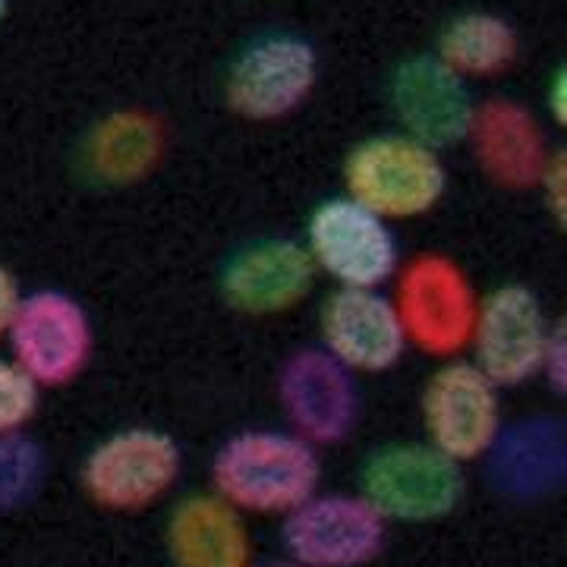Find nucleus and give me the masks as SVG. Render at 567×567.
<instances>
[{
  "label": "nucleus",
  "instance_id": "26",
  "mask_svg": "<svg viewBox=\"0 0 567 567\" xmlns=\"http://www.w3.org/2000/svg\"><path fill=\"white\" fill-rule=\"evenodd\" d=\"M565 92H567V80H565V70H555V76L548 82V114H551V121L565 123Z\"/></svg>",
  "mask_w": 567,
  "mask_h": 567
},
{
  "label": "nucleus",
  "instance_id": "6",
  "mask_svg": "<svg viewBox=\"0 0 567 567\" xmlns=\"http://www.w3.org/2000/svg\"><path fill=\"white\" fill-rule=\"evenodd\" d=\"M183 451L164 429L130 425L104 435L80 466V486L104 511H145L177 486Z\"/></svg>",
  "mask_w": 567,
  "mask_h": 567
},
{
  "label": "nucleus",
  "instance_id": "3",
  "mask_svg": "<svg viewBox=\"0 0 567 567\" xmlns=\"http://www.w3.org/2000/svg\"><path fill=\"white\" fill-rule=\"evenodd\" d=\"M388 297L401 319L406 347L435 360H454L470 347L480 293L457 259L445 252H420L406 259Z\"/></svg>",
  "mask_w": 567,
  "mask_h": 567
},
{
  "label": "nucleus",
  "instance_id": "8",
  "mask_svg": "<svg viewBox=\"0 0 567 567\" xmlns=\"http://www.w3.org/2000/svg\"><path fill=\"white\" fill-rule=\"evenodd\" d=\"M319 82V51L293 32H268L246 41L224 76L227 107L252 123L297 114Z\"/></svg>",
  "mask_w": 567,
  "mask_h": 567
},
{
  "label": "nucleus",
  "instance_id": "20",
  "mask_svg": "<svg viewBox=\"0 0 567 567\" xmlns=\"http://www.w3.org/2000/svg\"><path fill=\"white\" fill-rule=\"evenodd\" d=\"M432 54L461 80H492L514 66L520 39L505 17L488 10H466L442 25Z\"/></svg>",
  "mask_w": 567,
  "mask_h": 567
},
{
  "label": "nucleus",
  "instance_id": "2",
  "mask_svg": "<svg viewBox=\"0 0 567 567\" xmlns=\"http://www.w3.org/2000/svg\"><path fill=\"white\" fill-rule=\"evenodd\" d=\"M344 196L365 205L388 224L429 215L447 193L442 152L404 133H375L360 140L341 164Z\"/></svg>",
  "mask_w": 567,
  "mask_h": 567
},
{
  "label": "nucleus",
  "instance_id": "9",
  "mask_svg": "<svg viewBox=\"0 0 567 567\" xmlns=\"http://www.w3.org/2000/svg\"><path fill=\"white\" fill-rule=\"evenodd\" d=\"M10 360L39 388L76 382L92 363L95 328L85 306L58 287L22 293L7 331Z\"/></svg>",
  "mask_w": 567,
  "mask_h": 567
},
{
  "label": "nucleus",
  "instance_id": "10",
  "mask_svg": "<svg viewBox=\"0 0 567 567\" xmlns=\"http://www.w3.org/2000/svg\"><path fill=\"white\" fill-rule=\"evenodd\" d=\"M281 546L297 567H369L388 546V524L360 492H316L281 517Z\"/></svg>",
  "mask_w": 567,
  "mask_h": 567
},
{
  "label": "nucleus",
  "instance_id": "5",
  "mask_svg": "<svg viewBox=\"0 0 567 567\" xmlns=\"http://www.w3.org/2000/svg\"><path fill=\"white\" fill-rule=\"evenodd\" d=\"M300 244L316 271L347 290H382L404 262L394 224L350 196H331L316 205Z\"/></svg>",
  "mask_w": 567,
  "mask_h": 567
},
{
  "label": "nucleus",
  "instance_id": "1",
  "mask_svg": "<svg viewBox=\"0 0 567 567\" xmlns=\"http://www.w3.org/2000/svg\"><path fill=\"white\" fill-rule=\"evenodd\" d=\"M212 492L240 514L284 517L322 486L319 447L290 429H240L215 451Z\"/></svg>",
  "mask_w": 567,
  "mask_h": 567
},
{
  "label": "nucleus",
  "instance_id": "27",
  "mask_svg": "<svg viewBox=\"0 0 567 567\" xmlns=\"http://www.w3.org/2000/svg\"><path fill=\"white\" fill-rule=\"evenodd\" d=\"M252 567H297V565L284 558V561H268V565H252Z\"/></svg>",
  "mask_w": 567,
  "mask_h": 567
},
{
  "label": "nucleus",
  "instance_id": "17",
  "mask_svg": "<svg viewBox=\"0 0 567 567\" xmlns=\"http://www.w3.org/2000/svg\"><path fill=\"white\" fill-rule=\"evenodd\" d=\"M488 483L514 505H539L558 495L567 476V432L561 420L533 413L505 425L486 454Z\"/></svg>",
  "mask_w": 567,
  "mask_h": 567
},
{
  "label": "nucleus",
  "instance_id": "15",
  "mask_svg": "<svg viewBox=\"0 0 567 567\" xmlns=\"http://www.w3.org/2000/svg\"><path fill=\"white\" fill-rule=\"evenodd\" d=\"M319 341L353 375H382L410 350L385 290L334 287L319 306Z\"/></svg>",
  "mask_w": 567,
  "mask_h": 567
},
{
  "label": "nucleus",
  "instance_id": "23",
  "mask_svg": "<svg viewBox=\"0 0 567 567\" xmlns=\"http://www.w3.org/2000/svg\"><path fill=\"white\" fill-rule=\"evenodd\" d=\"M565 322L558 319L551 328V338H548L546 353H543V365H539V379L546 382L548 391L555 398L565 394V379H567V350H565Z\"/></svg>",
  "mask_w": 567,
  "mask_h": 567
},
{
  "label": "nucleus",
  "instance_id": "7",
  "mask_svg": "<svg viewBox=\"0 0 567 567\" xmlns=\"http://www.w3.org/2000/svg\"><path fill=\"white\" fill-rule=\"evenodd\" d=\"M423 442L457 464L486 461L505 429L502 388L464 357L442 360L429 372L420 394Z\"/></svg>",
  "mask_w": 567,
  "mask_h": 567
},
{
  "label": "nucleus",
  "instance_id": "24",
  "mask_svg": "<svg viewBox=\"0 0 567 567\" xmlns=\"http://www.w3.org/2000/svg\"><path fill=\"white\" fill-rule=\"evenodd\" d=\"M565 186H567L565 152L558 148V152L551 155V162H548L543 181H539V186H536V189L543 193V203H546L548 215H551L558 224L565 221V203H567Z\"/></svg>",
  "mask_w": 567,
  "mask_h": 567
},
{
  "label": "nucleus",
  "instance_id": "19",
  "mask_svg": "<svg viewBox=\"0 0 567 567\" xmlns=\"http://www.w3.org/2000/svg\"><path fill=\"white\" fill-rule=\"evenodd\" d=\"M164 148V123L152 111L123 107L92 123V130L82 140L80 167L95 186L123 189L145 181L162 164Z\"/></svg>",
  "mask_w": 567,
  "mask_h": 567
},
{
  "label": "nucleus",
  "instance_id": "16",
  "mask_svg": "<svg viewBox=\"0 0 567 567\" xmlns=\"http://www.w3.org/2000/svg\"><path fill=\"white\" fill-rule=\"evenodd\" d=\"M466 142L483 177L507 193L536 189L551 155L558 152L548 142L546 123L514 99L476 104Z\"/></svg>",
  "mask_w": 567,
  "mask_h": 567
},
{
  "label": "nucleus",
  "instance_id": "25",
  "mask_svg": "<svg viewBox=\"0 0 567 567\" xmlns=\"http://www.w3.org/2000/svg\"><path fill=\"white\" fill-rule=\"evenodd\" d=\"M20 281L17 275L0 262V341H7V331H10V322L17 316V306H20Z\"/></svg>",
  "mask_w": 567,
  "mask_h": 567
},
{
  "label": "nucleus",
  "instance_id": "11",
  "mask_svg": "<svg viewBox=\"0 0 567 567\" xmlns=\"http://www.w3.org/2000/svg\"><path fill=\"white\" fill-rule=\"evenodd\" d=\"M558 319L527 284L505 281L480 297L470 334V363L480 365L498 388L527 385L539 379L551 328Z\"/></svg>",
  "mask_w": 567,
  "mask_h": 567
},
{
  "label": "nucleus",
  "instance_id": "28",
  "mask_svg": "<svg viewBox=\"0 0 567 567\" xmlns=\"http://www.w3.org/2000/svg\"><path fill=\"white\" fill-rule=\"evenodd\" d=\"M7 10H10V0H0V22L7 17Z\"/></svg>",
  "mask_w": 567,
  "mask_h": 567
},
{
  "label": "nucleus",
  "instance_id": "13",
  "mask_svg": "<svg viewBox=\"0 0 567 567\" xmlns=\"http://www.w3.org/2000/svg\"><path fill=\"white\" fill-rule=\"evenodd\" d=\"M388 104L398 133L435 152L461 145L476 111L466 80L447 70L435 54H413L391 70Z\"/></svg>",
  "mask_w": 567,
  "mask_h": 567
},
{
  "label": "nucleus",
  "instance_id": "22",
  "mask_svg": "<svg viewBox=\"0 0 567 567\" xmlns=\"http://www.w3.org/2000/svg\"><path fill=\"white\" fill-rule=\"evenodd\" d=\"M41 388L10 357H0V435L22 432L35 420Z\"/></svg>",
  "mask_w": 567,
  "mask_h": 567
},
{
  "label": "nucleus",
  "instance_id": "18",
  "mask_svg": "<svg viewBox=\"0 0 567 567\" xmlns=\"http://www.w3.org/2000/svg\"><path fill=\"white\" fill-rule=\"evenodd\" d=\"M164 548L171 567H252L246 517L215 492H193L171 507Z\"/></svg>",
  "mask_w": 567,
  "mask_h": 567
},
{
  "label": "nucleus",
  "instance_id": "14",
  "mask_svg": "<svg viewBox=\"0 0 567 567\" xmlns=\"http://www.w3.org/2000/svg\"><path fill=\"white\" fill-rule=\"evenodd\" d=\"M316 265L300 240L259 237L244 244L221 268L224 303L249 319H271L309 300L316 287Z\"/></svg>",
  "mask_w": 567,
  "mask_h": 567
},
{
  "label": "nucleus",
  "instance_id": "21",
  "mask_svg": "<svg viewBox=\"0 0 567 567\" xmlns=\"http://www.w3.org/2000/svg\"><path fill=\"white\" fill-rule=\"evenodd\" d=\"M48 473L44 447L25 432L0 435V517L20 511L39 495Z\"/></svg>",
  "mask_w": 567,
  "mask_h": 567
},
{
  "label": "nucleus",
  "instance_id": "4",
  "mask_svg": "<svg viewBox=\"0 0 567 567\" xmlns=\"http://www.w3.org/2000/svg\"><path fill=\"white\" fill-rule=\"evenodd\" d=\"M357 492L385 524H435L461 507L466 476L429 442H388L363 457Z\"/></svg>",
  "mask_w": 567,
  "mask_h": 567
},
{
  "label": "nucleus",
  "instance_id": "12",
  "mask_svg": "<svg viewBox=\"0 0 567 567\" xmlns=\"http://www.w3.org/2000/svg\"><path fill=\"white\" fill-rule=\"evenodd\" d=\"M275 391L290 432L312 447L341 445L360 425L363 398L357 375L322 347L293 350L278 369Z\"/></svg>",
  "mask_w": 567,
  "mask_h": 567
}]
</instances>
